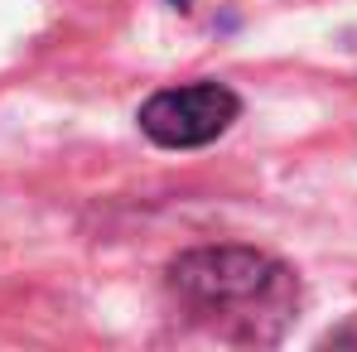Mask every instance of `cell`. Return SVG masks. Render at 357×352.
<instances>
[{"label":"cell","instance_id":"cell-1","mask_svg":"<svg viewBox=\"0 0 357 352\" xmlns=\"http://www.w3.org/2000/svg\"><path fill=\"white\" fill-rule=\"evenodd\" d=\"M169 285L198 314L222 319L241 338H275V328L295 314V275L246 246H203L169 266Z\"/></svg>","mask_w":357,"mask_h":352},{"label":"cell","instance_id":"cell-2","mask_svg":"<svg viewBox=\"0 0 357 352\" xmlns=\"http://www.w3.org/2000/svg\"><path fill=\"white\" fill-rule=\"evenodd\" d=\"M237 116L241 97L227 82H183L155 92L140 107V130L165 150H193V145H213Z\"/></svg>","mask_w":357,"mask_h":352}]
</instances>
